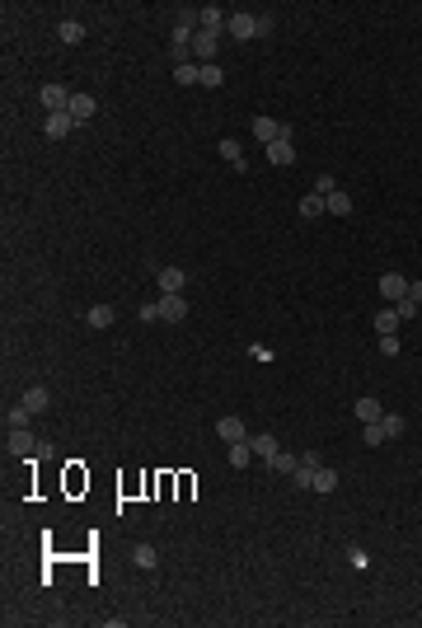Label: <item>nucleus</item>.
I'll return each mask as SVG.
<instances>
[{
	"label": "nucleus",
	"mask_w": 422,
	"mask_h": 628,
	"mask_svg": "<svg viewBox=\"0 0 422 628\" xmlns=\"http://www.w3.org/2000/svg\"><path fill=\"white\" fill-rule=\"evenodd\" d=\"M66 113L76 117V127H85V122L99 113V99H94V94H85V89H76V94H71V104H66Z\"/></svg>",
	"instance_id": "f257e3e1"
},
{
	"label": "nucleus",
	"mask_w": 422,
	"mask_h": 628,
	"mask_svg": "<svg viewBox=\"0 0 422 628\" xmlns=\"http://www.w3.org/2000/svg\"><path fill=\"white\" fill-rule=\"evenodd\" d=\"M249 127H254V136H258L263 146H272V141H291V127H287V122H272V117H254Z\"/></svg>",
	"instance_id": "f03ea898"
},
{
	"label": "nucleus",
	"mask_w": 422,
	"mask_h": 628,
	"mask_svg": "<svg viewBox=\"0 0 422 628\" xmlns=\"http://www.w3.org/2000/svg\"><path fill=\"white\" fill-rule=\"evenodd\" d=\"M155 282H159V295H184L188 272H184V267H159V272H155Z\"/></svg>",
	"instance_id": "7ed1b4c3"
},
{
	"label": "nucleus",
	"mask_w": 422,
	"mask_h": 628,
	"mask_svg": "<svg viewBox=\"0 0 422 628\" xmlns=\"http://www.w3.org/2000/svg\"><path fill=\"white\" fill-rule=\"evenodd\" d=\"M71 94H76V89H66V85H43V89H38V99H43V108H47V113H66Z\"/></svg>",
	"instance_id": "20e7f679"
},
{
	"label": "nucleus",
	"mask_w": 422,
	"mask_h": 628,
	"mask_svg": "<svg viewBox=\"0 0 422 628\" xmlns=\"http://www.w3.org/2000/svg\"><path fill=\"white\" fill-rule=\"evenodd\" d=\"M380 295H385V305H399V300L408 295V277H399V272H385V277H380Z\"/></svg>",
	"instance_id": "39448f33"
},
{
	"label": "nucleus",
	"mask_w": 422,
	"mask_h": 628,
	"mask_svg": "<svg viewBox=\"0 0 422 628\" xmlns=\"http://www.w3.org/2000/svg\"><path fill=\"white\" fill-rule=\"evenodd\" d=\"M159 319H164V324H184L188 319V300L184 295H159Z\"/></svg>",
	"instance_id": "423d86ee"
},
{
	"label": "nucleus",
	"mask_w": 422,
	"mask_h": 628,
	"mask_svg": "<svg viewBox=\"0 0 422 628\" xmlns=\"http://www.w3.org/2000/svg\"><path fill=\"white\" fill-rule=\"evenodd\" d=\"M254 24H258V14H244V10H235V14H230V24H225V33H230L235 43H244V38H254Z\"/></svg>",
	"instance_id": "0eeeda50"
},
{
	"label": "nucleus",
	"mask_w": 422,
	"mask_h": 628,
	"mask_svg": "<svg viewBox=\"0 0 422 628\" xmlns=\"http://www.w3.org/2000/svg\"><path fill=\"white\" fill-rule=\"evenodd\" d=\"M225 24H230V14L221 10V5H202V33H225Z\"/></svg>",
	"instance_id": "6e6552de"
},
{
	"label": "nucleus",
	"mask_w": 422,
	"mask_h": 628,
	"mask_svg": "<svg viewBox=\"0 0 422 628\" xmlns=\"http://www.w3.org/2000/svg\"><path fill=\"white\" fill-rule=\"evenodd\" d=\"M216 436H221L225 445H235V441H249V427H244L239 418H221L216 422Z\"/></svg>",
	"instance_id": "1a4fd4ad"
},
{
	"label": "nucleus",
	"mask_w": 422,
	"mask_h": 628,
	"mask_svg": "<svg viewBox=\"0 0 422 628\" xmlns=\"http://www.w3.org/2000/svg\"><path fill=\"white\" fill-rule=\"evenodd\" d=\"M5 445H10V455H38V441H33V431H28V427H14Z\"/></svg>",
	"instance_id": "9d476101"
},
{
	"label": "nucleus",
	"mask_w": 422,
	"mask_h": 628,
	"mask_svg": "<svg viewBox=\"0 0 422 628\" xmlns=\"http://www.w3.org/2000/svg\"><path fill=\"white\" fill-rule=\"evenodd\" d=\"M71 127H76V117L71 113H47V141H61V136H71Z\"/></svg>",
	"instance_id": "9b49d317"
},
{
	"label": "nucleus",
	"mask_w": 422,
	"mask_h": 628,
	"mask_svg": "<svg viewBox=\"0 0 422 628\" xmlns=\"http://www.w3.org/2000/svg\"><path fill=\"white\" fill-rule=\"evenodd\" d=\"M267 164H277V169L296 164V146H291V141H272V146H267Z\"/></svg>",
	"instance_id": "f8f14e48"
},
{
	"label": "nucleus",
	"mask_w": 422,
	"mask_h": 628,
	"mask_svg": "<svg viewBox=\"0 0 422 628\" xmlns=\"http://www.w3.org/2000/svg\"><path fill=\"white\" fill-rule=\"evenodd\" d=\"M19 403H24L28 413H43V408H52V394L43 390V385H33V390H24V399H19Z\"/></svg>",
	"instance_id": "ddd939ff"
},
{
	"label": "nucleus",
	"mask_w": 422,
	"mask_h": 628,
	"mask_svg": "<svg viewBox=\"0 0 422 628\" xmlns=\"http://www.w3.org/2000/svg\"><path fill=\"white\" fill-rule=\"evenodd\" d=\"M113 319H118L113 305H89V310H85V324H89V328H108Z\"/></svg>",
	"instance_id": "4468645a"
},
{
	"label": "nucleus",
	"mask_w": 422,
	"mask_h": 628,
	"mask_svg": "<svg viewBox=\"0 0 422 628\" xmlns=\"http://www.w3.org/2000/svg\"><path fill=\"white\" fill-rule=\"evenodd\" d=\"M296 211H300V216H305V221H319V216H324V197H319V192H305V197H300V202H296Z\"/></svg>",
	"instance_id": "2eb2a0df"
},
{
	"label": "nucleus",
	"mask_w": 422,
	"mask_h": 628,
	"mask_svg": "<svg viewBox=\"0 0 422 628\" xmlns=\"http://www.w3.org/2000/svg\"><path fill=\"white\" fill-rule=\"evenodd\" d=\"M370 324H375V333L385 338V333H395V328H399V310H395V305H380V314H375Z\"/></svg>",
	"instance_id": "dca6fc26"
},
{
	"label": "nucleus",
	"mask_w": 422,
	"mask_h": 628,
	"mask_svg": "<svg viewBox=\"0 0 422 628\" xmlns=\"http://www.w3.org/2000/svg\"><path fill=\"white\" fill-rule=\"evenodd\" d=\"M225 460H230L235 469H249V464H254V445H249V441H235L230 450H225Z\"/></svg>",
	"instance_id": "f3484780"
},
{
	"label": "nucleus",
	"mask_w": 422,
	"mask_h": 628,
	"mask_svg": "<svg viewBox=\"0 0 422 628\" xmlns=\"http://www.w3.org/2000/svg\"><path fill=\"white\" fill-rule=\"evenodd\" d=\"M221 155L235 164V174H244V169H249V164H244V146H239L235 136H225V141H221Z\"/></svg>",
	"instance_id": "a211bd4d"
},
{
	"label": "nucleus",
	"mask_w": 422,
	"mask_h": 628,
	"mask_svg": "<svg viewBox=\"0 0 422 628\" xmlns=\"http://www.w3.org/2000/svg\"><path fill=\"white\" fill-rule=\"evenodd\" d=\"M385 418V408H380V399H357V422H380Z\"/></svg>",
	"instance_id": "6ab92c4d"
},
{
	"label": "nucleus",
	"mask_w": 422,
	"mask_h": 628,
	"mask_svg": "<svg viewBox=\"0 0 422 628\" xmlns=\"http://www.w3.org/2000/svg\"><path fill=\"white\" fill-rule=\"evenodd\" d=\"M324 207H329V216H352V197L338 188V192H329V197H324Z\"/></svg>",
	"instance_id": "aec40b11"
},
{
	"label": "nucleus",
	"mask_w": 422,
	"mask_h": 628,
	"mask_svg": "<svg viewBox=\"0 0 422 628\" xmlns=\"http://www.w3.org/2000/svg\"><path fill=\"white\" fill-rule=\"evenodd\" d=\"M174 85H202V66H197V61L174 66Z\"/></svg>",
	"instance_id": "412c9836"
},
{
	"label": "nucleus",
	"mask_w": 422,
	"mask_h": 628,
	"mask_svg": "<svg viewBox=\"0 0 422 628\" xmlns=\"http://www.w3.org/2000/svg\"><path fill=\"white\" fill-rule=\"evenodd\" d=\"M249 445H254V460H272L282 445H277V436H249Z\"/></svg>",
	"instance_id": "4be33fe9"
},
{
	"label": "nucleus",
	"mask_w": 422,
	"mask_h": 628,
	"mask_svg": "<svg viewBox=\"0 0 422 628\" xmlns=\"http://www.w3.org/2000/svg\"><path fill=\"white\" fill-rule=\"evenodd\" d=\"M56 38H61L66 47H76V43H85V24H76V19H66V24L56 28Z\"/></svg>",
	"instance_id": "5701e85b"
},
{
	"label": "nucleus",
	"mask_w": 422,
	"mask_h": 628,
	"mask_svg": "<svg viewBox=\"0 0 422 628\" xmlns=\"http://www.w3.org/2000/svg\"><path fill=\"white\" fill-rule=\"evenodd\" d=\"M296 464H300V460H296V455H287V450H277V455L267 460V469H272V473H287V478L296 473Z\"/></svg>",
	"instance_id": "b1692460"
},
{
	"label": "nucleus",
	"mask_w": 422,
	"mask_h": 628,
	"mask_svg": "<svg viewBox=\"0 0 422 628\" xmlns=\"http://www.w3.org/2000/svg\"><path fill=\"white\" fill-rule=\"evenodd\" d=\"M333 488H338V473L329 469V464H319L315 469V493H333Z\"/></svg>",
	"instance_id": "393cba45"
},
{
	"label": "nucleus",
	"mask_w": 422,
	"mask_h": 628,
	"mask_svg": "<svg viewBox=\"0 0 422 628\" xmlns=\"http://www.w3.org/2000/svg\"><path fill=\"white\" fill-rule=\"evenodd\" d=\"M380 427H385V436H390V441H395V436H403V431H408V422L399 418V413H385V418H380Z\"/></svg>",
	"instance_id": "a878e982"
},
{
	"label": "nucleus",
	"mask_w": 422,
	"mask_h": 628,
	"mask_svg": "<svg viewBox=\"0 0 422 628\" xmlns=\"http://www.w3.org/2000/svg\"><path fill=\"white\" fill-rule=\"evenodd\" d=\"M132 563H136V568H155V563H159V553H155V549H151V544H136V553H132Z\"/></svg>",
	"instance_id": "bb28decb"
},
{
	"label": "nucleus",
	"mask_w": 422,
	"mask_h": 628,
	"mask_svg": "<svg viewBox=\"0 0 422 628\" xmlns=\"http://www.w3.org/2000/svg\"><path fill=\"white\" fill-rule=\"evenodd\" d=\"M28 418H33V413H28L24 403H14V408H5V427H28Z\"/></svg>",
	"instance_id": "cd10ccee"
},
{
	"label": "nucleus",
	"mask_w": 422,
	"mask_h": 628,
	"mask_svg": "<svg viewBox=\"0 0 422 628\" xmlns=\"http://www.w3.org/2000/svg\"><path fill=\"white\" fill-rule=\"evenodd\" d=\"M202 85H207V89H221V85H225V71H221L216 61H211V66H202Z\"/></svg>",
	"instance_id": "c85d7f7f"
},
{
	"label": "nucleus",
	"mask_w": 422,
	"mask_h": 628,
	"mask_svg": "<svg viewBox=\"0 0 422 628\" xmlns=\"http://www.w3.org/2000/svg\"><path fill=\"white\" fill-rule=\"evenodd\" d=\"M362 441H366V445H385L390 436H385V427H380V422H366V431H362Z\"/></svg>",
	"instance_id": "c756f323"
},
{
	"label": "nucleus",
	"mask_w": 422,
	"mask_h": 628,
	"mask_svg": "<svg viewBox=\"0 0 422 628\" xmlns=\"http://www.w3.org/2000/svg\"><path fill=\"white\" fill-rule=\"evenodd\" d=\"M395 310H399V319H418V310H422V305L413 300V295H403V300H399Z\"/></svg>",
	"instance_id": "7c9ffc66"
},
{
	"label": "nucleus",
	"mask_w": 422,
	"mask_h": 628,
	"mask_svg": "<svg viewBox=\"0 0 422 628\" xmlns=\"http://www.w3.org/2000/svg\"><path fill=\"white\" fill-rule=\"evenodd\" d=\"M315 192H319V197H329V192H338V179H333V174H319V179H315Z\"/></svg>",
	"instance_id": "2f4dec72"
},
{
	"label": "nucleus",
	"mask_w": 422,
	"mask_h": 628,
	"mask_svg": "<svg viewBox=\"0 0 422 628\" xmlns=\"http://www.w3.org/2000/svg\"><path fill=\"white\" fill-rule=\"evenodd\" d=\"M380 352H385V357H399V352H403L399 333H385V338H380Z\"/></svg>",
	"instance_id": "473e14b6"
},
{
	"label": "nucleus",
	"mask_w": 422,
	"mask_h": 628,
	"mask_svg": "<svg viewBox=\"0 0 422 628\" xmlns=\"http://www.w3.org/2000/svg\"><path fill=\"white\" fill-rule=\"evenodd\" d=\"M136 319H141V324H155V319H159V300H151V305H141V310H136Z\"/></svg>",
	"instance_id": "72a5a7b5"
},
{
	"label": "nucleus",
	"mask_w": 422,
	"mask_h": 628,
	"mask_svg": "<svg viewBox=\"0 0 422 628\" xmlns=\"http://www.w3.org/2000/svg\"><path fill=\"white\" fill-rule=\"evenodd\" d=\"M254 38H272V14H258V24H254Z\"/></svg>",
	"instance_id": "f704fd0d"
},
{
	"label": "nucleus",
	"mask_w": 422,
	"mask_h": 628,
	"mask_svg": "<svg viewBox=\"0 0 422 628\" xmlns=\"http://www.w3.org/2000/svg\"><path fill=\"white\" fill-rule=\"evenodd\" d=\"M408 295H413V300L422 305V277H418V282H408Z\"/></svg>",
	"instance_id": "c9c22d12"
}]
</instances>
